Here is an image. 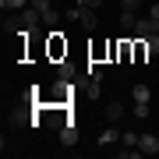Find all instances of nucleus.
Returning <instances> with one entry per match:
<instances>
[{
  "mask_svg": "<svg viewBox=\"0 0 159 159\" xmlns=\"http://www.w3.org/2000/svg\"><path fill=\"white\" fill-rule=\"evenodd\" d=\"M117 138H120V131H117V124H110V127H106V131H102V134H99V145H113Z\"/></svg>",
  "mask_w": 159,
  "mask_h": 159,
  "instance_id": "6e6552de",
  "label": "nucleus"
},
{
  "mask_svg": "<svg viewBox=\"0 0 159 159\" xmlns=\"http://www.w3.org/2000/svg\"><path fill=\"white\" fill-rule=\"evenodd\" d=\"M106 120L110 124H120V120H124V102H106Z\"/></svg>",
  "mask_w": 159,
  "mask_h": 159,
  "instance_id": "0eeeda50",
  "label": "nucleus"
},
{
  "mask_svg": "<svg viewBox=\"0 0 159 159\" xmlns=\"http://www.w3.org/2000/svg\"><path fill=\"white\" fill-rule=\"evenodd\" d=\"M159 32V21L156 18H138L134 21V39H148V35Z\"/></svg>",
  "mask_w": 159,
  "mask_h": 159,
  "instance_id": "f03ea898",
  "label": "nucleus"
},
{
  "mask_svg": "<svg viewBox=\"0 0 159 159\" xmlns=\"http://www.w3.org/2000/svg\"><path fill=\"white\" fill-rule=\"evenodd\" d=\"M43 21H46V25H57V21H60V14L50 7V11H43Z\"/></svg>",
  "mask_w": 159,
  "mask_h": 159,
  "instance_id": "dca6fc26",
  "label": "nucleus"
},
{
  "mask_svg": "<svg viewBox=\"0 0 159 159\" xmlns=\"http://www.w3.org/2000/svg\"><path fill=\"white\" fill-rule=\"evenodd\" d=\"M131 96H134V102H148L152 92H148V85H134V89H131Z\"/></svg>",
  "mask_w": 159,
  "mask_h": 159,
  "instance_id": "9b49d317",
  "label": "nucleus"
},
{
  "mask_svg": "<svg viewBox=\"0 0 159 159\" xmlns=\"http://www.w3.org/2000/svg\"><path fill=\"white\" fill-rule=\"evenodd\" d=\"M18 21H21V29H25V32H39V25H43V14L35 11V7H25V11L18 14Z\"/></svg>",
  "mask_w": 159,
  "mask_h": 159,
  "instance_id": "f257e3e1",
  "label": "nucleus"
},
{
  "mask_svg": "<svg viewBox=\"0 0 159 159\" xmlns=\"http://www.w3.org/2000/svg\"><path fill=\"white\" fill-rule=\"evenodd\" d=\"M138 148H142V156H156L159 152V138L156 134H142L138 138Z\"/></svg>",
  "mask_w": 159,
  "mask_h": 159,
  "instance_id": "39448f33",
  "label": "nucleus"
},
{
  "mask_svg": "<svg viewBox=\"0 0 159 159\" xmlns=\"http://www.w3.org/2000/svg\"><path fill=\"white\" fill-rule=\"evenodd\" d=\"M134 21H138V14H131V11H120V29H131V32H134Z\"/></svg>",
  "mask_w": 159,
  "mask_h": 159,
  "instance_id": "f8f14e48",
  "label": "nucleus"
},
{
  "mask_svg": "<svg viewBox=\"0 0 159 159\" xmlns=\"http://www.w3.org/2000/svg\"><path fill=\"white\" fill-rule=\"evenodd\" d=\"M99 4H102V0H81V7H89V11H96Z\"/></svg>",
  "mask_w": 159,
  "mask_h": 159,
  "instance_id": "aec40b11",
  "label": "nucleus"
},
{
  "mask_svg": "<svg viewBox=\"0 0 159 159\" xmlns=\"http://www.w3.org/2000/svg\"><path fill=\"white\" fill-rule=\"evenodd\" d=\"M145 57H152V53H148V43H145V39H138V43H134V60L142 64Z\"/></svg>",
  "mask_w": 159,
  "mask_h": 159,
  "instance_id": "9d476101",
  "label": "nucleus"
},
{
  "mask_svg": "<svg viewBox=\"0 0 159 159\" xmlns=\"http://www.w3.org/2000/svg\"><path fill=\"white\" fill-rule=\"evenodd\" d=\"M134 117H138V120L148 117V102H134Z\"/></svg>",
  "mask_w": 159,
  "mask_h": 159,
  "instance_id": "f3484780",
  "label": "nucleus"
},
{
  "mask_svg": "<svg viewBox=\"0 0 159 159\" xmlns=\"http://www.w3.org/2000/svg\"><path fill=\"white\" fill-rule=\"evenodd\" d=\"M0 4L11 7V11H25V4H29V0H0Z\"/></svg>",
  "mask_w": 159,
  "mask_h": 159,
  "instance_id": "2eb2a0df",
  "label": "nucleus"
},
{
  "mask_svg": "<svg viewBox=\"0 0 159 159\" xmlns=\"http://www.w3.org/2000/svg\"><path fill=\"white\" fill-rule=\"evenodd\" d=\"M138 138H142V134H134V131H124V134H120V145H127V148H138Z\"/></svg>",
  "mask_w": 159,
  "mask_h": 159,
  "instance_id": "ddd939ff",
  "label": "nucleus"
},
{
  "mask_svg": "<svg viewBox=\"0 0 159 159\" xmlns=\"http://www.w3.org/2000/svg\"><path fill=\"white\" fill-rule=\"evenodd\" d=\"M60 142L64 145H78V120H71V124L60 127Z\"/></svg>",
  "mask_w": 159,
  "mask_h": 159,
  "instance_id": "423d86ee",
  "label": "nucleus"
},
{
  "mask_svg": "<svg viewBox=\"0 0 159 159\" xmlns=\"http://www.w3.org/2000/svg\"><path fill=\"white\" fill-rule=\"evenodd\" d=\"M57 78H60V81H78V67L64 57V60H57Z\"/></svg>",
  "mask_w": 159,
  "mask_h": 159,
  "instance_id": "20e7f679",
  "label": "nucleus"
},
{
  "mask_svg": "<svg viewBox=\"0 0 159 159\" xmlns=\"http://www.w3.org/2000/svg\"><path fill=\"white\" fill-rule=\"evenodd\" d=\"M145 43H148V53H159V32H156V35H148Z\"/></svg>",
  "mask_w": 159,
  "mask_h": 159,
  "instance_id": "a211bd4d",
  "label": "nucleus"
},
{
  "mask_svg": "<svg viewBox=\"0 0 159 159\" xmlns=\"http://www.w3.org/2000/svg\"><path fill=\"white\" fill-rule=\"evenodd\" d=\"M32 7H35V11H39V14H43V11H50V7H53V4H50V0H32Z\"/></svg>",
  "mask_w": 159,
  "mask_h": 159,
  "instance_id": "6ab92c4d",
  "label": "nucleus"
},
{
  "mask_svg": "<svg viewBox=\"0 0 159 159\" xmlns=\"http://www.w3.org/2000/svg\"><path fill=\"white\" fill-rule=\"evenodd\" d=\"M148 18H156V21H159V4H152V7H148Z\"/></svg>",
  "mask_w": 159,
  "mask_h": 159,
  "instance_id": "412c9836",
  "label": "nucleus"
},
{
  "mask_svg": "<svg viewBox=\"0 0 159 159\" xmlns=\"http://www.w3.org/2000/svg\"><path fill=\"white\" fill-rule=\"evenodd\" d=\"M120 11H131V14H138V11H142V0H120Z\"/></svg>",
  "mask_w": 159,
  "mask_h": 159,
  "instance_id": "4468645a",
  "label": "nucleus"
},
{
  "mask_svg": "<svg viewBox=\"0 0 159 159\" xmlns=\"http://www.w3.org/2000/svg\"><path fill=\"white\" fill-rule=\"evenodd\" d=\"M50 57L53 60H64V57H67V43H64L60 32H50Z\"/></svg>",
  "mask_w": 159,
  "mask_h": 159,
  "instance_id": "7ed1b4c3",
  "label": "nucleus"
},
{
  "mask_svg": "<svg viewBox=\"0 0 159 159\" xmlns=\"http://www.w3.org/2000/svg\"><path fill=\"white\" fill-rule=\"evenodd\" d=\"M7 124H11V127H25V124H29V113H25V110H14V113L7 117Z\"/></svg>",
  "mask_w": 159,
  "mask_h": 159,
  "instance_id": "1a4fd4ad",
  "label": "nucleus"
}]
</instances>
